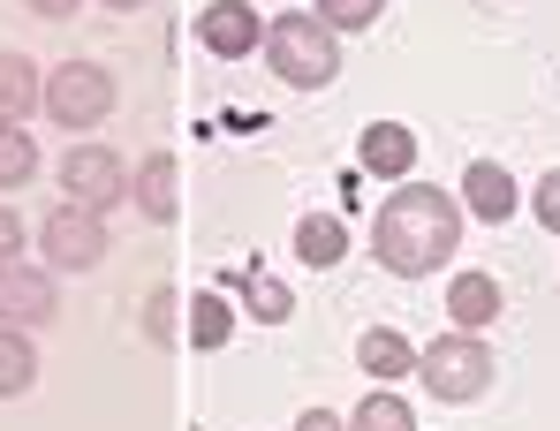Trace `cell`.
<instances>
[{"instance_id": "obj_15", "label": "cell", "mask_w": 560, "mask_h": 431, "mask_svg": "<svg viewBox=\"0 0 560 431\" xmlns=\"http://www.w3.org/2000/svg\"><path fill=\"white\" fill-rule=\"evenodd\" d=\"M31 378H38V348L23 341V326H0V401L31 394Z\"/></svg>"}, {"instance_id": "obj_11", "label": "cell", "mask_w": 560, "mask_h": 431, "mask_svg": "<svg viewBox=\"0 0 560 431\" xmlns=\"http://www.w3.org/2000/svg\"><path fill=\"white\" fill-rule=\"evenodd\" d=\"M463 205H469V220H508L515 212V174L500 167V160H469V174H463Z\"/></svg>"}, {"instance_id": "obj_1", "label": "cell", "mask_w": 560, "mask_h": 431, "mask_svg": "<svg viewBox=\"0 0 560 431\" xmlns=\"http://www.w3.org/2000/svg\"><path fill=\"white\" fill-rule=\"evenodd\" d=\"M455 243H463V205H455L440 182H401V189L378 205V220H372L378 265L401 272V280L440 272V265L455 258Z\"/></svg>"}, {"instance_id": "obj_26", "label": "cell", "mask_w": 560, "mask_h": 431, "mask_svg": "<svg viewBox=\"0 0 560 431\" xmlns=\"http://www.w3.org/2000/svg\"><path fill=\"white\" fill-rule=\"evenodd\" d=\"M106 8H121V15H129V8H152V0H106Z\"/></svg>"}, {"instance_id": "obj_6", "label": "cell", "mask_w": 560, "mask_h": 431, "mask_svg": "<svg viewBox=\"0 0 560 431\" xmlns=\"http://www.w3.org/2000/svg\"><path fill=\"white\" fill-rule=\"evenodd\" d=\"M98 258H106V220L92 205H61L46 220V265L54 272H92Z\"/></svg>"}, {"instance_id": "obj_10", "label": "cell", "mask_w": 560, "mask_h": 431, "mask_svg": "<svg viewBox=\"0 0 560 431\" xmlns=\"http://www.w3.org/2000/svg\"><path fill=\"white\" fill-rule=\"evenodd\" d=\"M129 189H137V212L167 228V220L183 212V167H175V152H152V160L137 167V182H129Z\"/></svg>"}, {"instance_id": "obj_22", "label": "cell", "mask_w": 560, "mask_h": 431, "mask_svg": "<svg viewBox=\"0 0 560 431\" xmlns=\"http://www.w3.org/2000/svg\"><path fill=\"white\" fill-rule=\"evenodd\" d=\"M530 205H538V220H546V228L560 235V167L546 174V182H538V197H530Z\"/></svg>"}, {"instance_id": "obj_17", "label": "cell", "mask_w": 560, "mask_h": 431, "mask_svg": "<svg viewBox=\"0 0 560 431\" xmlns=\"http://www.w3.org/2000/svg\"><path fill=\"white\" fill-rule=\"evenodd\" d=\"M341 251H349V228H341V220H326V212H318V220H303V228H295V258H303V265H334Z\"/></svg>"}, {"instance_id": "obj_5", "label": "cell", "mask_w": 560, "mask_h": 431, "mask_svg": "<svg viewBox=\"0 0 560 431\" xmlns=\"http://www.w3.org/2000/svg\"><path fill=\"white\" fill-rule=\"evenodd\" d=\"M61 189H69V205H121L129 197V174H121V152H106V144H69V160H61Z\"/></svg>"}, {"instance_id": "obj_9", "label": "cell", "mask_w": 560, "mask_h": 431, "mask_svg": "<svg viewBox=\"0 0 560 431\" xmlns=\"http://www.w3.org/2000/svg\"><path fill=\"white\" fill-rule=\"evenodd\" d=\"M23 114H46V77L31 54H0V129H23Z\"/></svg>"}, {"instance_id": "obj_16", "label": "cell", "mask_w": 560, "mask_h": 431, "mask_svg": "<svg viewBox=\"0 0 560 431\" xmlns=\"http://www.w3.org/2000/svg\"><path fill=\"white\" fill-rule=\"evenodd\" d=\"M235 295H243V311H250V318H266V326L295 318V295H288L280 280H266V272H243V280H235Z\"/></svg>"}, {"instance_id": "obj_23", "label": "cell", "mask_w": 560, "mask_h": 431, "mask_svg": "<svg viewBox=\"0 0 560 431\" xmlns=\"http://www.w3.org/2000/svg\"><path fill=\"white\" fill-rule=\"evenodd\" d=\"M15 258H23V220L0 205V265H15Z\"/></svg>"}, {"instance_id": "obj_13", "label": "cell", "mask_w": 560, "mask_h": 431, "mask_svg": "<svg viewBox=\"0 0 560 431\" xmlns=\"http://www.w3.org/2000/svg\"><path fill=\"white\" fill-rule=\"evenodd\" d=\"M447 311H455L463 334L492 326V318H500V280H492V272H455V280H447Z\"/></svg>"}, {"instance_id": "obj_20", "label": "cell", "mask_w": 560, "mask_h": 431, "mask_svg": "<svg viewBox=\"0 0 560 431\" xmlns=\"http://www.w3.org/2000/svg\"><path fill=\"white\" fill-rule=\"evenodd\" d=\"M189 341L197 348L228 341V303H220V295H197V303H189Z\"/></svg>"}, {"instance_id": "obj_3", "label": "cell", "mask_w": 560, "mask_h": 431, "mask_svg": "<svg viewBox=\"0 0 560 431\" xmlns=\"http://www.w3.org/2000/svg\"><path fill=\"white\" fill-rule=\"evenodd\" d=\"M417 378H424L432 401H477L492 386V348L477 334H447V341H432L417 356Z\"/></svg>"}, {"instance_id": "obj_4", "label": "cell", "mask_w": 560, "mask_h": 431, "mask_svg": "<svg viewBox=\"0 0 560 431\" xmlns=\"http://www.w3.org/2000/svg\"><path fill=\"white\" fill-rule=\"evenodd\" d=\"M46 114L77 137V129H98L106 114H114V77L98 69V61H61L54 77H46Z\"/></svg>"}, {"instance_id": "obj_19", "label": "cell", "mask_w": 560, "mask_h": 431, "mask_svg": "<svg viewBox=\"0 0 560 431\" xmlns=\"http://www.w3.org/2000/svg\"><path fill=\"white\" fill-rule=\"evenodd\" d=\"M38 174V144L23 129H0V189H23Z\"/></svg>"}, {"instance_id": "obj_14", "label": "cell", "mask_w": 560, "mask_h": 431, "mask_svg": "<svg viewBox=\"0 0 560 431\" xmlns=\"http://www.w3.org/2000/svg\"><path fill=\"white\" fill-rule=\"evenodd\" d=\"M417 356H424V348H409L401 334H394V326H372V334L357 341V363L372 371L378 386H394V378H409V371H417Z\"/></svg>"}, {"instance_id": "obj_25", "label": "cell", "mask_w": 560, "mask_h": 431, "mask_svg": "<svg viewBox=\"0 0 560 431\" xmlns=\"http://www.w3.org/2000/svg\"><path fill=\"white\" fill-rule=\"evenodd\" d=\"M295 431H341V417H326V409H303V424Z\"/></svg>"}, {"instance_id": "obj_2", "label": "cell", "mask_w": 560, "mask_h": 431, "mask_svg": "<svg viewBox=\"0 0 560 431\" xmlns=\"http://www.w3.org/2000/svg\"><path fill=\"white\" fill-rule=\"evenodd\" d=\"M266 61H273V77L280 84H295V91H318V84H334L341 77V38L318 23V15H273L266 23Z\"/></svg>"}, {"instance_id": "obj_24", "label": "cell", "mask_w": 560, "mask_h": 431, "mask_svg": "<svg viewBox=\"0 0 560 431\" xmlns=\"http://www.w3.org/2000/svg\"><path fill=\"white\" fill-rule=\"evenodd\" d=\"M23 8H31V15H46V23H61V15H77L84 0H23Z\"/></svg>"}, {"instance_id": "obj_12", "label": "cell", "mask_w": 560, "mask_h": 431, "mask_svg": "<svg viewBox=\"0 0 560 431\" xmlns=\"http://www.w3.org/2000/svg\"><path fill=\"white\" fill-rule=\"evenodd\" d=\"M357 160H364V174H386V182H394V174L417 167V137H409L401 121H372L364 144H357Z\"/></svg>"}, {"instance_id": "obj_18", "label": "cell", "mask_w": 560, "mask_h": 431, "mask_svg": "<svg viewBox=\"0 0 560 431\" xmlns=\"http://www.w3.org/2000/svg\"><path fill=\"white\" fill-rule=\"evenodd\" d=\"M349 431H417V417H409V401H401V394H386V386H378L372 401H357V424Z\"/></svg>"}, {"instance_id": "obj_21", "label": "cell", "mask_w": 560, "mask_h": 431, "mask_svg": "<svg viewBox=\"0 0 560 431\" xmlns=\"http://www.w3.org/2000/svg\"><path fill=\"white\" fill-rule=\"evenodd\" d=\"M378 8L386 0H318V23L326 31H364V23H378Z\"/></svg>"}, {"instance_id": "obj_7", "label": "cell", "mask_w": 560, "mask_h": 431, "mask_svg": "<svg viewBox=\"0 0 560 431\" xmlns=\"http://www.w3.org/2000/svg\"><path fill=\"white\" fill-rule=\"evenodd\" d=\"M197 38H205V54L243 61V54H258V46H266V23H258V8H250V0H205Z\"/></svg>"}, {"instance_id": "obj_8", "label": "cell", "mask_w": 560, "mask_h": 431, "mask_svg": "<svg viewBox=\"0 0 560 431\" xmlns=\"http://www.w3.org/2000/svg\"><path fill=\"white\" fill-rule=\"evenodd\" d=\"M61 311V288L46 280V272H31V265H0V326H46Z\"/></svg>"}]
</instances>
